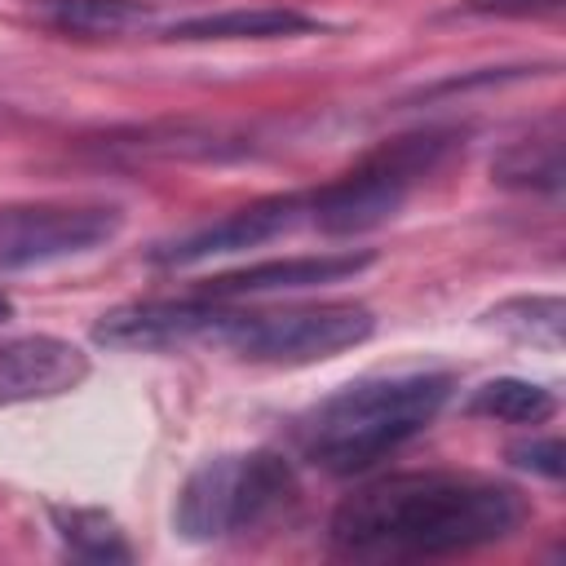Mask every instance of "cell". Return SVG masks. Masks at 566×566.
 Returning <instances> with one entry per match:
<instances>
[{
    "mask_svg": "<svg viewBox=\"0 0 566 566\" xmlns=\"http://www.w3.org/2000/svg\"><path fill=\"white\" fill-rule=\"evenodd\" d=\"M455 146H460L455 128H420L376 146L363 164H354L349 172H340L336 181L310 195V221L336 239L367 234L394 221L411 199V190L429 172H438Z\"/></svg>",
    "mask_w": 566,
    "mask_h": 566,
    "instance_id": "cell-3",
    "label": "cell"
},
{
    "mask_svg": "<svg viewBox=\"0 0 566 566\" xmlns=\"http://www.w3.org/2000/svg\"><path fill=\"white\" fill-rule=\"evenodd\" d=\"M88 376V354L62 336L0 340V407L71 394Z\"/></svg>",
    "mask_w": 566,
    "mask_h": 566,
    "instance_id": "cell-9",
    "label": "cell"
},
{
    "mask_svg": "<svg viewBox=\"0 0 566 566\" xmlns=\"http://www.w3.org/2000/svg\"><path fill=\"white\" fill-rule=\"evenodd\" d=\"M473 13H504V18H531V13H557L562 0H469Z\"/></svg>",
    "mask_w": 566,
    "mask_h": 566,
    "instance_id": "cell-18",
    "label": "cell"
},
{
    "mask_svg": "<svg viewBox=\"0 0 566 566\" xmlns=\"http://www.w3.org/2000/svg\"><path fill=\"white\" fill-rule=\"evenodd\" d=\"M119 226L115 203H0V274L97 252Z\"/></svg>",
    "mask_w": 566,
    "mask_h": 566,
    "instance_id": "cell-6",
    "label": "cell"
},
{
    "mask_svg": "<svg viewBox=\"0 0 566 566\" xmlns=\"http://www.w3.org/2000/svg\"><path fill=\"white\" fill-rule=\"evenodd\" d=\"M49 517H53V531L66 544L71 557H84V562H133V548H128L124 531L102 509H49Z\"/></svg>",
    "mask_w": 566,
    "mask_h": 566,
    "instance_id": "cell-14",
    "label": "cell"
},
{
    "mask_svg": "<svg viewBox=\"0 0 566 566\" xmlns=\"http://www.w3.org/2000/svg\"><path fill=\"white\" fill-rule=\"evenodd\" d=\"M469 411L504 420V424H544L557 411V394L535 380H522V376H500V380H486L473 389Z\"/></svg>",
    "mask_w": 566,
    "mask_h": 566,
    "instance_id": "cell-13",
    "label": "cell"
},
{
    "mask_svg": "<svg viewBox=\"0 0 566 566\" xmlns=\"http://www.w3.org/2000/svg\"><path fill=\"white\" fill-rule=\"evenodd\" d=\"M376 332V314L358 301L292 305V310H226L212 340L248 363L301 367L363 345Z\"/></svg>",
    "mask_w": 566,
    "mask_h": 566,
    "instance_id": "cell-5",
    "label": "cell"
},
{
    "mask_svg": "<svg viewBox=\"0 0 566 566\" xmlns=\"http://www.w3.org/2000/svg\"><path fill=\"white\" fill-rule=\"evenodd\" d=\"M4 318H13V301L0 292V323H4Z\"/></svg>",
    "mask_w": 566,
    "mask_h": 566,
    "instance_id": "cell-19",
    "label": "cell"
},
{
    "mask_svg": "<svg viewBox=\"0 0 566 566\" xmlns=\"http://www.w3.org/2000/svg\"><path fill=\"white\" fill-rule=\"evenodd\" d=\"M526 522L517 486L478 473H389L332 513V548L367 562L455 557L509 539Z\"/></svg>",
    "mask_w": 566,
    "mask_h": 566,
    "instance_id": "cell-1",
    "label": "cell"
},
{
    "mask_svg": "<svg viewBox=\"0 0 566 566\" xmlns=\"http://www.w3.org/2000/svg\"><path fill=\"white\" fill-rule=\"evenodd\" d=\"M562 460H566L562 438H531V442L509 447V464H513V469H531V473H539V478H548V482L562 478Z\"/></svg>",
    "mask_w": 566,
    "mask_h": 566,
    "instance_id": "cell-17",
    "label": "cell"
},
{
    "mask_svg": "<svg viewBox=\"0 0 566 566\" xmlns=\"http://www.w3.org/2000/svg\"><path fill=\"white\" fill-rule=\"evenodd\" d=\"M31 9L44 27L80 40L128 35L150 22V4L142 0H31Z\"/></svg>",
    "mask_w": 566,
    "mask_h": 566,
    "instance_id": "cell-11",
    "label": "cell"
},
{
    "mask_svg": "<svg viewBox=\"0 0 566 566\" xmlns=\"http://www.w3.org/2000/svg\"><path fill=\"white\" fill-rule=\"evenodd\" d=\"M301 217H310V195H270V199H256L239 212H226L221 221H208V226H199L181 239H168V243L150 248V261L155 265H195V261H208V256H230V252H243V248H261L274 234L292 230Z\"/></svg>",
    "mask_w": 566,
    "mask_h": 566,
    "instance_id": "cell-8",
    "label": "cell"
},
{
    "mask_svg": "<svg viewBox=\"0 0 566 566\" xmlns=\"http://www.w3.org/2000/svg\"><path fill=\"white\" fill-rule=\"evenodd\" d=\"M500 186H522V190H557L562 186V137L557 124H548L544 137L513 142L495 164H491Z\"/></svg>",
    "mask_w": 566,
    "mask_h": 566,
    "instance_id": "cell-15",
    "label": "cell"
},
{
    "mask_svg": "<svg viewBox=\"0 0 566 566\" xmlns=\"http://www.w3.org/2000/svg\"><path fill=\"white\" fill-rule=\"evenodd\" d=\"M495 327H504L509 336L517 340H544V345H562V318H566V305L557 296H517V301H504L486 314Z\"/></svg>",
    "mask_w": 566,
    "mask_h": 566,
    "instance_id": "cell-16",
    "label": "cell"
},
{
    "mask_svg": "<svg viewBox=\"0 0 566 566\" xmlns=\"http://www.w3.org/2000/svg\"><path fill=\"white\" fill-rule=\"evenodd\" d=\"M296 500V469L279 451H234L203 460L172 509V526L195 539H234L270 517H279Z\"/></svg>",
    "mask_w": 566,
    "mask_h": 566,
    "instance_id": "cell-4",
    "label": "cell"
},
{
    "mask_svg": "<svg viewBox=\"0 0 566 566\" xmlns=\"http://www.w3.org/2000/svg\"><path fill=\"white\" fill-rule=\"evenodd\" d=\"M371 252H318V256H283V261H261L243 265L217 279H203L199 292L217 301H239V296H265V292H296V287H323L354 279L371 265Z\"/></svg>",
    "mask_w": 566,
    "mask_h": 566,
    "instance_id": "cell-10",
    "label": "cell"
},
{
    "mask_svg": "<svg viewBox=\"0 0 566 566\" xmlns=\"http://www.w3.org/2000/svg\"><path fill=\"white\" fill-rule=\"evenodd\" d=\"M318 31V18H305L296 9H226L208 18H186L168 27L172 40H279V35H305Z\"/></svg>",
    "mask_w": 566,
    "mask_h": 566,
    "instance_id": "cell-12",
    "label": "cell"
},
{
    "mask_svg": "<svg viewBox=\"0 0 566 566\" xmlns=\"http://www.w3.org/2000/svg\"><path fill=\"white\" fill-rule=\"evenodd\" d=\"M226 310L230 301H217L203 292L181 301H137L102 314V323L93 327V340L111 349H172L190 340H212Z\"/></svg>",
    "mask_w": 566,
    "mask_h": 566,
    "instance_id": "cell-7",
    "label": "cell"
},
{
    "mask_svg": "<svg viewBox=\"0 0 566 566\" xmlns=\"http://www.w3.org/2000/svg\"><path fill=\"white\" fill-rule=\"evenodd\" d=\"M451 385L455 380L442 371L376 376L345 385L301 420V451L323 473H367L438 420V411L451 398Z\"/></svg>",
    "mask_w": 566,
    "mask_h": 566,
    "instance_id": "cell-2",
    "label": "cell"
}]
</instances>
